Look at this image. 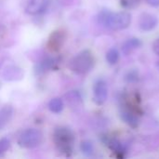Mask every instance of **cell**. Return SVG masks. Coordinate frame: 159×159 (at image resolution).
<instances>
[{"mask_svg":"<svg viewBox=\"0 0 159 159\" xmlns=\"http://www.w3.org/2000/svg\"><path fill=\"white\" fill-rule=\"evenodd\" d=\"M50 0H29L26 6L27 13L36 15L44 12L49 5Z\"/></svg>","mask_w":159,"mask_h":159,"instance_id":"obj_9","label":"cell"},{"mask_svg":"<svg viewBox=\"0 0 159 159\" xmlns=\"http://www.w3.org/2000/svg\"><path fill=\"white\" fill-rule=\"evenodd\" d=\"M157 69L159 70V61H157Z\"/></svg>","mask_w":159,"mask_h":159,"instance_id":"obj_21","label":"cell"},{"mask_svg":"<svg viewBox=\"0 0 159 159\" xmlns=\"http://www.w3.org/2000/svg\"><path fill=\"white\" fill-rule=\"evenodd\" d=\"M9 147V141L6 138L0 140V154L6 152Z\"/></svg>","mask_w":159,"mask_h":159,"instance_id":"obj_17","label":"cell"},{"mask_svg":"<svg viewBox=\"0 0 159 159\" xmlns=\"http://www.w3.org/2000/svg\"><path fill=\"white\" fill-rule=\"evenodd\" d=\"M93 94L94 101L97 104L102 105L106 102L108 97V88L104 80L99 79L95 82L93 87Z\"/></svg>","mask_w":159,"mask_h":159,"instance_id":"obj_6","label":"cell"},{"mask_svg":"<svg viewBox=\"0 0 159 159\" xmlns=\"http://www.w3.org/2000/svg\"><path fill=\"white\" fill-rule=\"evenodd\" d=\"M80 148H81V151L82 153L87 156V157H90L92 156L93 152H94V147H93V144L91 142L89 141H84L81 143V145H80Z\"/></svg>","mask_w":159,"mask_h":159,"instance_id":"obj_15","label":"cell"},{"mask_svg":"<svg viewBox=\"0 0 159 159\" xmlns=\"http://www.w3.org/2000/svg\"><path fill=\"white\" fill-rule=\"evenodd\" d=\"M48 108L51 112H53L55 114H59L63 109V102L60 98H54L49 102Z\"/></svg>","mask_w":159,"mask_h":159,"instance_id":"obj_13","label":"cell"},{"mask_svg":"<svg viewBox=\"0 0 159 159\" xmlns=\"http://www.w3.org/2000/svg\"><path fill=\"white\" fill-rule=\"evenodd\" d=\"M141 47H142V41L139 38H135V37L130 38L122 45V52L124 55L128 56L130 53H132L135 49Z\"/></svg>","mask_w":159,"mask_h":159,"instance_id":"obj_11","label":"cell"},{"mask_svg":"<svg viewBox=\"0 0 159 159\" xmlns=\"http://www.w3.org/2000/svg\"><path fill=\"white\" fill-rule=\"evenodd\" d=\"M127 80H129V82H133V81H137L138 80V74L135 71H131L129 73V75H127Z\"/></svg>","mask_w":159,"mask_h":159,"instance_id":"obj_18","label":"cell"},{"mask_svg":"<svg viewBox=\"0 0 159 159\" xmlns=\"http://www.w3.org/2000/svg\"><path fill=\"white\" fill-rule=\"evenodd\" d=\"M65 40H66V32L63 29L56 30L50 34L48 41L47 43V48L50 52L57 53L62 48Z\"/></svg>","mask_w":159,"mask_h":159,"instance_id":"obj_5","label":"cell"},{"mask_svg":"<svg viewBox=\"0 0 159 159\" xmlns=\"http://www.w3.org/2000/svg\"><path fill=\"white\" fill-rule=\"evenodd\" d=\"M106 144L116 155V157H124V155L126 153V149L119 140H117L116 138H107Z\"/></svg>","mask_w":159,"mask_h":159,"instance_id":"obj_10","label":"cell"},{"mask_svg":"<svg viewBox=\"0 0 159 159\" xmlns=\"http://www.w3.org/2000/svg\"><path fill=\"white\" fill-rule=\"evenodd\" d=\"M13 114V110L10 106H5L0 111V129L4 127L8 121L11 119Z\"/></svg>","mask_w":159,"mask_h":159,"instance_id":"obj_12","label":"cell"},{"mask_svg":"<svg viewBox=\"0 0 159 159\" xmlns=\"http://www.w3.org/2000/svg\"><path fill=\"white\" fill-rule=\"evenodd\" d=\"M158 23V19L156 15L151 13H143L139 17L138 25L141 30L144 32L152 31L157 27Z\"/></svg>","mask_w":159,"mask_h":159,"instance_id":"obj_7","label":"cell"},{"mask_svg":"<svg viewBox=\"0 0 159 159\" xmlns=\"http://www.w3.org/2000/svg\"><path fill=\"white\" fill-rule=\"evenodd\" d=\"M98 22L110 30H123L128 28L131 22V15L127 11L112 12L102 10L97 17Z\"/></svg>","mask_w":159,"mask_h":159,"instance_id":"obj_1","label":"cell"},{"mask_svg":"<svg viewBox=\"0 0 159 159\" xmlns=\"http://www.w3.org/2000/svg\"><path fill=\"white\" fill-rule=\"evenodd\" d=\"M106 61L111 65L116 64L119 61V51L115 48L109 49L106 53Z\"/></svg>","mask_w":159,"mask_h":159,"instance_id":"obj_14","label":"cell"},{"mask_svg":"<svg viewBox=\"0 0 159 159\" xmlns=\"http://www.w3.org/2000/svg\"><path fill=\"white\" fill-rule=\"evenodd\" d=\"M153 49H154L155 53L159 56V38H157V39L154 42V44H153Z\"/></svg>","mask_w":159,"mask_h":159,"instance_id":"obj_19","label":"cell"},{"mask_svg":"<svg viewBox=\"0 0 159 159\" xmlns=\"http://www.w3.org/2000/svg\"><path fill=\"white\" fill-rule=\"evenodd\" d=\"M120 117L126 124H128L131 128H137L140 124L139 113L129 108V106L121 109Z\"/></svg>","mask_w":159,"mask_h":159,"instance_id":"obj_8","label":"cell"},{"mask_svg":"<svg viewBox=\"0 0 159 159\" xmlns=\"http://www.w3.org/2000/svg\"><path fill=\"white\" fill-rule=\"evenodd\" d=\"M53 142L57 150L65 155L70 156L74 151L75 134L67 127H58L53 132Z\"/></svg>","mask_w":159,"mask_h":159,"instance_id":"obj_2","label":"cell"},{"mask_svg":"<svg viewBox=\"0 0 159 159\" xmlns=\"http://www.w3.org/2000/svg\"><path fill=\"white\" fill-rule=\"evenodd\" d=\"M142 0H120V4L125 8H135L141 4Z\"/></svg>","mask_w":159,"mask_h":159,"instance_id":"obj_16","label":"cell"},{"mask_svg":"<svg viewBox=\"0 0 159 159\" xmlns=\"http://www.w3.org/2000/svg\"><path fill=\"white\" fill-rule=\"evenodd\" d=\"M94 66V57L92 53L86 49L76 54L70 61V69L78 74L84 75L89 73Z\"/></svg>","mask_w":159,"mask_h":159,"instance_id":"obj_3","label":"cell"},{"mask_svg":"<svg viewBox=\"0 0 159 159\" xmlns=\"http://www.w3.org/2000/svg\"><path fill=\"white\" fill-rule=\"evenodd\" d=\"M145 1L151 7H159V0H145Z\"/></svg>","mask_w":159,"mask_h":159,"instance_id":"obj_20","label":"cell"},{"mask_svg":"<svg viewBox=\"0 0 159 159\" xmlns=\"http://www.w3.org/2000/svg\"><path fill=\"white\" fill-rule=\"evenodd\" d=\"M43 141V134L39 129H28L20 133L18 138V143L23 148H34L41 144Z\"/></svg>","mask_w":159,"mask_h":159,"instance_id":"obj_4","label":"cell"}]
</instances>
